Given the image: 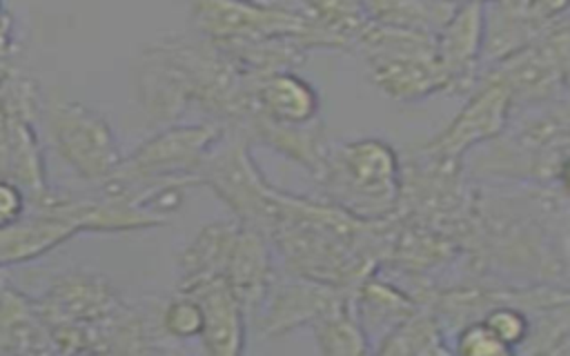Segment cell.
<instances>
[{
    "mask_svg": "<svg viewBox=\"0 0 570 356\" xmlns=\"http://www.w3.org/2000/svg\"><path fill=\"white\" fill-rule=\"evenodd\" d=\"M223 276L243 303L247 316H256L276 278L269 238L240 222Z\"/></svg>",
    "mask_w": 570,
    "mask_h": 356,
    "instance_id": "obj_15",
    "label": "cell"
},
{
    "mask_svg": "<svg viewBox=\"0 0 570 356\" xmlns=\"http://www.w3.org/2000/svg\"><path fill=\"white\" fill-rule=\"evenodd\" d=\"M485 40L483 0L459 2L452 18L436 33V60L448 91H468L476 80V67Z\"/></svg>",
    "mask_w": 570,
    "mask_h": 356,
    "instance_id": "obj_13",
    "label": "cell"
},
{
    "mask_svg": "<svg viewBox=\"0 0 570 356\" xmlns=\"http://www.w3.org/2000/svg\"><path fill=\"white\" fill-rule=\"evenodd\" d=\"M238 131L245 138L258 140L269 149L278 151L281 156L289 158L292 162L305 167L314 178L321 176L332 154V147L321 120H314L307 125H281L252 111Z\"/></svg>",
    "mask_w": 570,
    "mask_h": 356,
    "instance_id": "obj_16",
    "label": "cell"
},
{
    "mask_svg": "<svg viewBox=\"0 0 570 356\" xmlns=\"http://www.w3.org/2000/svg\"><path fill=\"white\" fill-rule=\"evenodd\" d=\"M189 13L198 36L216 44L292 36L301 38L312 51L336 49L334 38L298 2L191 0Z\"/></svg>",
    "mask_w": 570,
    "mask_h": 356,
    "instance_id": "obj_6",
    "label": "cell"
},
{
    "mask_svg": "<svg viewBox=\"0 0 570 356\" xmlns=\"http://www.w3.org/2000/svg\"><path fill=\"white\" fill-rule=\"evenodd\" d=\"M0 31H13V20L4 7V0H0Z\"/></svg>",
    "mask_w": 570,
    "mask_h": 356,
    "instance_id": "obj_31",
    "label": "cell"
},
{
    "mask_svg": "<svg viewBox=\"0 0 570 356\" xmlns=\"http://www.w3.org/2000/svg\"><path fill=\"white\" fill-rule=\"evenodd\" d=\"M456 4L454 0H365V11L372 22L436 36Z\"/></svg>",
    "mask_w": 570,
    "mask_h": 356,
    "instance_id": "obj_21",
    "label": "cell"
},
{
    "mask_svg": "<svg viewBox=\"0 0 570 356\" xmlns=\"http://www.w3.org/2000/svg\"><path fill=\"white\" fill-rule=\"evenodd\" d=\"M439 320L430 314L414 312L399 323L376 347V354H448Z\"/></svg>",
    "mask_w": 570,
    "mask_h": 356,
    "instance_id": "obj_24",
    "label": "cell"
},
{
    "mask_svg": "<svg viewBox=\"0 0 570 356\" xmlns=\"http://www.w3.org/2000/svg\"><path fill=\"white\" fill-rule=\"evenodd\" d=\"M454 2H465V0H454ZM485 2V0H483Z\"/></svg>",
    "mask_w": 570,
    "mask_h": 356,
    "instance_id": "obj_33",
    "label": "cell"
},
{
    "mask_svg": "<svg viewBox=\"0 0 570 356\" xmlns=\"http://www.w3.org/2000/svg\"><path fill=\"white\" fill-rule=\"evenodd\" d=\"M481 320L492 329V334L505 347H510V352H514L530 336L528 316L519 307H512V305H494L485 312V316Z\"/></svg>",
    "mask_w": 570,
    "mask_h": 356,
    "instance_id": "obj_26",
    "label": "cell"
},
{
    "mask_svg": "<svg viewBox=\"0 0 570 356\" xmlns=\"http://www.w3.org/2000/svg\"><path fill=\"white\" fill-rule=\"evenodd\" d=\"M568 4H570V0H523V11H525L530 24L539 31L548 22L561 18L563 11L568 9Z\"/></svg>",
    "mask_w": 570,
    "mask_h": 356,
    "instance_id": "obj_29",
    "label": "cell"
},
{
    "mask_svg": "<svg viewBox=\"0 0 570 356\" xmlns=\"http://www.w3.org/2000/svg\"><path fill=\"white\" fill-rule=\"evenodd\" d=\"M238 227L240 222L232 218L216 220L198 229V234L183 247L178 256V291H185L205 278L225 274V263Z\"/></svg>",
    "mask_w": 570,
    "mask_h": 356,
    "instance_id": "obj_19",
    "label": "cell"
},
{
    "mask_svg": "<svg viewBox=\"0 0 570 356\" xmlns=\"http://www.w3.org/2000/svg\"><path fill=\"white\" fill-rule=\"evenodd\" d=\"M454 352L463 356H499V354H512L510 347H505L492 329L483 320L468 323L454 343Z\"/></svg>",
    "mask_w": 570,
    "mask_h": 356,
    "instance_id": "obj_27",
    "label": "cell"
},
{
    "mask_svg": "<svg viewBox=\"0 0 570 356\" xmlns=\"http://www.w3.org/2000/svg\"><path fill=\"white\" fill-rule=\"evenodd\" d=\"M180 294H189L203 309V347L212 356H238L245 349L247 312L225 276L205 278Z\"/></svg>",
    "mask_w": 570,
    "mask_h": 356,
    "instance_id": "obj_14",
    "label": "cell"
},
{
    "mask_svg": "<svg viewBox=\"0 0 570 356\" xmlns=\"http://www.w3.org/2000/svg\"><path fill=\"white\" fill-rule=\"evenodd\" d=\"M13 56H16L13 31H0V87L13 73Z\"/></svg>",
    "mask_w": 570,
    "mask_h": 356,
    "instance_id": "obj_30",
    "label": "cell"
},
{
    "mask_svg": "<svg viewBox=\"0 0 570 356\" xmlns=\"http://www.w3.org/2000/svg\"><path fill=\"white\" fill-rule=\"evenodd\" d=\"M29 209L27 194L9 178H0V227L18 220Z\"/></svg>",
    "mask_w": 570,
    "mask_h": 356,
    "instance_id": "obj_28",
    "label": "cell"
},
{
    "mask_svg": "<svg viewBox=\"0 0 570 356\" xmlns=\"http://www.w3.org/2000/svg\"><path fill=\"white\" fill-rule=\"evenodd\" d=\"M158 325L163 334L174 340L200 338V332H203L200 303L194 296L178 291V296L165 303V307L160 309Z\"/></svg>",
    "mask_w": 570,
    "mask_h": 356,
    "instance_id": "obj_25",
    "label": "cell"
},
{
    "mask_svg": "<svg viewBox=\"0 0 570 356\" xmlns=\"http://www.w3.org/2000/svg\"><path fill=\"white\" fill-rule=\"evenodd\" d=\"M318 352L325 356H358L372 352L370 340L354 312V294L327 312L314 325Z\"/></svg>",
    "mask_w": 570,
    "mask_h": 356,
    "instance_id": "obj_22",
    "label": "cell"
},
{
    "mask_svg": "<svg viewBox=\"0 0 570 356\" xmlns=\"http://www.w3.org/2000/svg\"><path fill=\"white\" fill-rule=\"evenodd\" d=\"M134 91L147 120L160 127L198 107L212 120L240 129L254 111V80L205 38L145 47L134 62Z\"/></svg>",
    "mask_w": 570,
    "mask_h": 356,
    "instance_id": "obj_1",
    "label": "cell"
},
{
    "mask_svg": "<svg viewBox=\"0 0 570 356\" xmlns=\"http://www.w3.org/2000/svg\"><path fill=\"white\" fill-rule=\"evenodd\" d=\"M321 100L312 82L294 69L269 73L254 82V111L281 125H307L318 120Z\"/></svg>",
    "mask_w": 570,
    "mask_h": 356,
    "instance_id": "obj_17",
    "label": "cell"
},
{
    "mask_svg": "<svg viewBox=\"0 0 570 356\" xmlns=\"http://www.w3.org/2000/svg\"><path fill=\"white\" fill-rule=\"evenodd\" d=\"M225 136V125H167L147 138L102 182L105 194L127 196L142 205L145 196L167 185H200V169Z\"/></svg>",
    "mask_w": 570,
    "mask_h": 356,
    "instance_id": "obj_4",
    "label": "cell"
},
{
    "mask_svg": "<svg viewBox=\"0 0 570 356\" xmlns=\"http://www.w3.org/2000/svg\"><path fill=\"white\" fill-rule=\"evenodd\" d=\"M36 303L49 325L56 354H142L154 349L147 318L127 305L102 274L65 271Z\"/></svg>",
    "mask_w": 570,
    "mask_h": 356,
    "instance_id": "obj_2",
    "label": "cell"
},
{
    "mask_svg": "<svg viewBox=\"0 0 570 356\" xmlns=\"http://www.w3.org/2000/svg\"><path fill=\"white\" fill-rule=\"evenodd\" d=\"M49 134L58 156L89 182H105L122 160L116 134L105 116L78 100L47 105Z\"/></svg>",
    "mask_w": 570,
    "mask_h": 356,
    "instance_id": "obj_9",
    "label": "cell"
},
{
    "mask_svg": "<svg viewBox=\"0 0 570 356\" xmlns=\"http://www.w3.org/2000/svg\"><path fill=\"white\" fill-rule=\"evenodd\" d=\"M563 169L570 176V127H568V136H566V158H563Z\"/></svg>",
    "mask_w": 570,
    "mask_h": 356,
    "instance_id": "obj_32",
    "label": "cell"
},
{
    "mask_svg": "<svg viewBox=\"0 0 570 356\" xmlns=\"http://www.w3.org/2000/svg\"><path fill=\"white\" fill-rule=\"evenodd\" d=\"M354 291L327 283L303 278L296 274L274 278L263 307L258 309V327L265 338L285 336L298 327L314 325L327 312L347 300Z\"/></svg>",
    "mask_w": 570,
    "mask_h": 356,
    "instance_id": "obj_11",
    "label": "cell"
},
{
    "mask_svg": "<svg viewBox=\"0 0 570 356\" xmlns=\"http://www.w3.org/2000/svg\"><path fill=\"white\" fill-rule=\"evenodd\" d=\"M356 49L365 53L372 82L392 100H419L448 91L436 60V36L367 22Z\"/></svg>",
    "mask_w": 570,
    "mask_h": 356,
    "instance_id": "obj_7",
    "label": "cell"
},
{
    "mask_svg": "<svg viewBox=\"0 0 570 356\" xmlns=\"http://www.w3.org/2000/svg\"><path fill=\"white\" fill-rule=\"evenodd\" d=\"M512 100V91L501 80L485 78V85L470 96L454 120L423 149L425 156L441 165H456L468 149L494 138L505 127Z\"/></svg>",
    "mask_w": 570,
    "mask_h": 356,
    "instance_id": "obj_12",
    "label": "cell"
},
{
    "mask_svg": "<svg viewBox=\"0 0 570 356\" xmlns=\"http://www.w3.org/2000/svg\"><path fill=\"white\" fill-rule=\"evenodd\" d=\"M29 209L0 227V269L36 260L82 231H134L167 222V218L116 194H105L98 200L56 196L51 202Z\"/></svg>",
    "mask_w": 570,
    "mask_h": 356,
    "instance_id": "obj_3",
    "label": "cell"
},
{
    "mask_svg": "<svg viewBox=\"0 0 570 356\" xmlns=\"http://www.w3.org/2000/svg\"><path fill=\"white\" fill-rule=\"evenodd\" d=\"M568 58L570 20L561 16L539 29L528 44L499 58L488 78L501 80L512 91V98H543L561 85Z\"/></svg>",
    "mask_w": 570,
    "mask_h": 356,
    "instance_id": "obj_10",
    "label": "cell"
},
{
    "mask_svg": "<svg viewBox=\"0 0 570 356\" xmlns=\"http://www.w3.org/2000/svg\"><path fill=\"white\" fill-rule=\"evenodd\" d=\"M316 180L327 202L361 220H385L403 194L399 156L379 138L350 140L332 149Z\"/></svg>",
    "mask_w": 570,
    "mask_h": 356,
    "instance_id": "obj_5",
    "label": "cell"
},
{
    "mask_svg": "<svg viewBox=\"0 0 570 356\" xmlns=\"http://www.w3.org/2000/svg\"><path fill=\"white\" fill-rule=\"evenodd\" d=\"M249 138L232 142L218 154H212L200 169V185H207L247 227L269 236L281 209L283 191L261 174L252 158Z\"/></svg>",
    "mask_w": 570,
    "mask_h": 356,
    "instance_id": "obj_8",
    "label": "cell"
},
{
    "mask_svg": "<svg viewBox=\"0 0 570 356\" xmlns=\"http://www.w3.org/2000/svg\"><path fill=\"white\" fill-rule=\"evenodd\" d=\"M0 354H56L36 298L0 280Z\"/></svg>",
    "mask_w": 570,
    "mask_h": 356,
    "instance_id": "obj_18",
    "label": "cell"
},
{
    "mask_svg": "<svg viewBox=\"0 0 570 356\" xmlns=\"http://www.w3.org/2000/svg\"><path fill=\"white\" fill-rule=\"evenodd\" d=\"M354 312L367 340L376 338L381 343L399 323H403L416 309L403 291L370 274L354 289Z\"/></svg>",
    "mask_w": 570,
    "mask_h": 356,
    "instance_id": "obj_20",
    "label": "cell"
},
{
    "mask_svg": "<svg viewBox=\"0 0 570 356\" xmlns=\"http://www.w3.org/2000/svg\"><path fill=\"white\" fill-rule=\"evenodd\" d=\"M336 42L338 49H354L370 18L365 0H296Z\"/></svg>",
    "mask_w": 570,
    "mask_h": 356,
    "instance_id": "obj_23",
    "label": "cell"
}]
</instances>
